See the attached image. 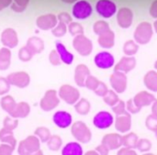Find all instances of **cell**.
I'll return each mask as SVG.
<instances>
[{
    "mask_svg": "<svg viewBox=\"0 0 157 155\" xmlns=\"http://www.w3.org/2000/svg\"><path fill=\"white\" fill-rule=\"evenodd\" d=\"M26 46L33 54H39L44 50V42L39 37H31L27 40Z\"/></svg>",
    "mask_w": 157,
    "mask_h": 155,
    "instance_id": "d4e9b609",
    "label": "cell"
},
{
    "mask_svg": "<svg viewBox=\"0 0 157 155\" xmlns=\"http://www.w3.org/2000/svg\"><path fill=\"white\" fill-rule=\"evenodd\" d=\"M17 125H18V120L15 118H12V117H6V118H5V119L3 121L4 128L10 130H16Z\"/></svg>",
    "mask_w": 157,
    "mask_h": 155,
    "instance_id": "7bdbcfd3",
    "label": "cell"
},
{
    "mask_svg": "<svg viewBox=\"0 0 157 155\" xmlns=\"http://www.w3.org/2000/svg\"><path fill=\"white\" fill-rule=\"evenodd\" d=\"M153 27L148 22L140 23L135 31H134V40L138 44H146L148 43L153 37Z\"/></svg>",
    "mask_w": 157,
    "mask_h": 155,
    "instance_id": "3957f363",
    "label": "cell"
},
{
    "mask_svg": "<svg viewBox=\"0 0 157 155\" xmlns=\"http://www.w3.org/2000/svg\"><path fill=\"white\" fill-rule=\"evenodd\" d=\"M55 50L59 53V56L61 58L62 62H63V63H65L67 65H70V64L73 63L75 56H74L73 53H71L66 49V47L64 46L63 43H62L61 41H56L55 42Z\"/></svg>",
    "mask_w": 157,
    "mask_h": 155,
    "instance_id": "ffe728a7",
    "label": "cell"
},
{
    "mask_svg": "<svg viewBox=\"0 0 157 155\" xmlns=\"http://www.w3.org/2000/svg\"><path fill=\"white\" fill-rule=\"evenodd\" d=\"M10 83L8 82L7 78L0 77V96L6 95L10 90Z\"/></svg>",
    "mask_w": 157,
    "mask_h": 155,
    "instance_id": "bcb514c9",
    "label": "cell"
},
{
    "mask_svg": "<svg viewBox=\"0 0 157 155\" xmlns=\"http://www.w3.org/2000/svg\"><path fill=\"white\" fill-rule=\"evenodd\" d=\"M117 20H118V24L121 28H128L132 24V13L129 9L123 8V10L119 12Z\"/></svg>",
    "mask_w": 157,
    "mask_h": 155,
    "instance_id": "603a6c76",
    "label": "cell"
},
{
    "mask_svg": "<svg viewBox=\"0 0 157 155\" xmlns=\"http://www.w3.org/2000/svg\"><path fill=\"white\" fill-rule=\"evenodd\" d=\"M29 0H13L12 4L10 5L11 9L14 12L21 13L25 11V9L29 6Z\"/></svg>",
    "mask_w": 157,
    "mask_h": 155,
    "instance_id": "8d00e7d4",
    "label": "cell"
},
{
    "mask_svg": "<svg viewBox=\"0 0 157 155\" xmlns=\"http://www.w3.org/2000/svg\"><path fill=\"white\" fill-rule=\"evenodd\" d=\"M53 123L60 129H67L73 123V117L72 115L64 110H60L54 113L52 116Z\"/></svg>",
    "mask_w": 157,
    "mask_h": 155,
    "instance_id": "9a60e30c",
    "label": "cell"
},
{
    "mask_svg": "<svg viewBox=\"0 0 157 155\" xmlns=\"http://www.w3.org/2000/svg\"><path fill=\"white\" fill-rule=\"evenodd\" d=\"M34 135H36L41 142H47L51 138L52 133L46 127H39L35 130Z\"/></svg>",
    "mask_w": 157,
    "mask_h": 155,
    "instance_id": "836d02e7",
    "label": "cell"
},
{
    "mask_svg": "<svg viewBox=\"0 0 157 155\" xmlns=\"http://www.w3.org/2000/svg\"><path fill=\"white\" fill-rule=\"evenodd\" d=\"M155 100H156L155 97L152 94H150L146 91L140 92L133 97L134 103L141 108L143 107H147V106L152 105V103H154Z\"/></svg>",
    "mask_w": 157,
    "mask_h": 155,
    "instance_id": "7402d4cb",
    "label": "cell"
},
{
    "mask_svg": "<svg viewBox=\"0 0 157 155\" xmlns=\"http://www.w3.org/2000/svg\"><path fill=\"white\" fill-rule=\"evenodd\" d=\"M144 82L145 86L149 90L153 92H157V72L155 71L148 72L144 78Z\"/></svg>",
    "mask_w": 157,
    "mask_h": 155,
    "instance_id": "4316f807",
    "label": "cell"
},
{
    "mask_svg": "<svg viewBox=\"0 0 157 155\" xmlns=\"http://www.w3.org/2000/svg\"><path fill=\"white\" fill-rule=\"evenodd\" d=\"M90 75V71L86 64H78L75 70V82L80 87L85 86L87 76Z\"/></svg>",
    "mask_w": 157,
    "mask_h": 155,
    "instance_id": "e0dca14e",
    "label": "cell"
},
{
    "mask_svg": "<svg viewBox=\"0 0 157 155\" xmlns=\"http://www.w3.org/2000/svg\"><path fill=\"white\" fill-rule=\"evenodd\" d=\"M30 113V107L27 102L17 103L14 109L9 113V116L15 119H24L27 118Z\"/></svg>",
    "mask_w": 157,
    "mask_h": 155,
    "instance_id": "44dd1931",
    "label": "cell"
},
{
    "mask_svg": "<svg viewBox=\"0 0 157 155\" xmlns=\"http://www.w3.org/2000/svg\"><path fill=\"white\" fill-rule=\"evenodd\" d=\"M94 62L96 66L99 69L106 70L111 68L115 63L114 56L109 51H100L96 54L94 58Z\"/></svg>",
    "mask_w": 157,
    "mask_h": 155,
    "instance_id": "7c38bea8",
    "label": "cell"
},
{
    "mask_svg": "<svg viewBox=\"0 0 157 155\" xmlns=\"http://www.w3.org/2000/svg\"><path fill=\"white\" fill-rule=\"evenodd\" d=\"M15 150V147H13L12 145L10 144H7V143H4L2 142V144L0 145V154L3 155H9L12 154L13 152Z\"/></svg>",
    "mask_w": 157,
    "mask_h": 155,
    "instance_id": "f907efd6",
    "label": "cell"
},
{
    "mask_svg": "<svg viewBox=\"0 0 157 155\" xmlns=\"http://www.w3.org/2000/svg\"><path fill=\"white\" fill-rule=\"evenodd\" d=\"M93 12L91 5L87 1H78L75 4L72 9L73 17L79 20H84L88 18Z\"/></svg>",
    "mask_w": 157,
    "mask_h": 155,
    "instance_id": "52a82bcc",
    "label": "cell"
},
{
    "mask_svg": "<svg viewBox=\"0 0 157 155\" xmlns=\"http://www.w3.org/2000/svg\"><path fill=\"white\" fill-rule=\"evenodd\" d=\"M118 154H136V152L132 150V148H128V147H124L121 148Z\"/></svg>",
    "mask_w": 157,
    "mask_h": 155,
    "instance_id": "11a10c76",
    "label": "cell"
},
{
    "mask_svg": "<svg viewBox=\"0 0 157 155\" xmlns=\"http://www.w3.org/2000/svg\"><path fill=\"white\" fill-rule=\"evenodd\" d=\"M11 64V51L9 48L0 49V71H6Z\"/></svg>",
    "mask_w": 157,
    "mask_h": 155,
    "instance_id": "484cf974",
    "label": "cell"
},
{
    "mask_svg": "<svg viewBox=\"0 0 157 155\" xmlns=\"http://www.w3.org/2000/svg\"><path fill=\"white\" fill-rule=\"evenodd\" d=\"M0 142H4V143L10 144V145H12L15 148L17 146V140L14 137L13 130H7L6 128H3L0 130Z\"/></svg>",
    "mask_w": 157,
    "mask_h": 155,
    "instance_id": "f1b7e54d",
    "label": "cell"
},
{
    "mask_svg": "<svg viewBox=\"0 0 157 155\" xmlns=\"http://www.w3.org/2000/svg\"><path fill=\"white\" fill-rule=\"evenodd\" d=\"M0 105H1V108L4 111L7 112L8 114L14 109L15 106L17 105L15 99L11 96H7V95H5L1 100H0Z\"/></svg>",
    "mask_w": 157,
    "mask_h": 155,
    "instance_id": "4dcf8cb0",
    "label": "cell"
},
{
    "mask_svg": "<svg viewBox=\"0 0 157 155\" xmlns=\"http://www.w3.org/2000/svg\"><path fill=\"white\" fill-rule=\"evenodd\" d=\"M152 148V142L147 140V139H141L138 140L137 145H136V149H138L140 152L142 153H146L149 150H151Z\"/></svg>",
    "mask_w": 157,
    "mask_h": 155,
    "instance_id": "b9f144b4",
    "label": "cell"
},
{
    "mask_svg": "<svg viewBox=\"0 0 157 155\" xmlns=\"http://www.w3.org/2000/svg\"><path fill=\"white\" fill-rule=\"evenodd\" d=\"M40 150V141L36 135H31L27 137L25 140L21 141L17 146V153L18 154H38L41 153Z\"/></svg>",
    "mask_w": 157,
    "mask_h": 155,
    "instance_id": "6da1fadb",
    "label": "cell"
},
{
    "mask_svg": "<svg viewBox=\"0 0 157 155\" xmlns=\"http://www.w3.org/2000/svg\"><path fill=\"white\" fill-rule=\"evenodd\" d=\"M33 55L34 54L30 51V50L27 46L22 47L18 51V58L22 62H29L32 59Z\"/></svg>",
    "mask_w": 157,
    "mask_h": 155,
    "instance_id": "ab89813d",
    "label": "cell"
},
{
    "mask_svg": "<svg viewBox=\"0 0 157 155\" xmlns=\"http://www.w3.org/2000/svg\"><path fill=\"white\" fill-rule=\"evenodd\" d=\"M154 28H155V32L157 33V21H155V24H154Z\"/></svg>",
    "mask_w": 157,
    "mask_h": 155,
    "instance_id": "680465c9",
    "label": "cell"
},
{
    "mask_svg": "<svg viewBox=\"0 0 157 155\" xmlns=\"http://www.w3.org/2000/svg\"><path fill=\"white\" fill-rule=\"evenodd\" d=\"M68 31L70 32L71 35L73 36H76L79 34H83L84 33V28L81 24L77 23V22H71L70 24H68Z\"/></svg>",
    "mask_w": 157,
    "mask_h": 155,
    "instance_id": "60d3db41",
    "label": "cell"
},
{
    "mask_svg": "<svg viewBox=\"0 0 157 155\" xmlns=\"http://www.w3.org/2000/svg\"><path fill=\"white\" fill-rule=\"evenodd\" d=\"M110 85L114 91L116 93H123L126 88H127V76L125 75V73L120 72V71H115L114 74L109 78Z\"/></svg>",
    "mask_w": 157,
    "mask_h": 155,
    "instance_id": "8fae6325",
    "label": "cell"
},
{
    "mask_svg": "<svg viewBox=\"0 0 157 155\" xmlns=\"http://www.w3.org/2000/svg\"><path fill=\"white\" fill-rule=\"evenodd\" d=\"M73 46L74 49L82 56H88L93 50L92 41L84 34L75 36V39L73 40Z\"/></svg>",
    "mask_w": 157,
    "mask_h": 155,
    "instance_id": "5b68a950",
    "label": "cell"
},
{
    "mask_svg": "<svg viewBox=\"0 0 157 155\" xmlns=\"http://www.w3.org/2000/svg\"><path fill=\"white\" fill-rule=\"evenodd\" d=\"M60 99L68 105H75L80 99V92L70 85H63L58 91Z\"/></svg>",
    "mask_w": 157,
    "mask_h": 155,
    "instance_id": "8992f818",
    "label": "cell"
},
{
    "mask_svg": "<svg viewBox=\"0 0 157 155\" xmlns=\"http://www.w3.org/2000/svg\"><path fill=\"white\" fill-rule=\"evenodd\" d=\"M138 140H139L138 136L135 133H133V132L128 133V134L122 136V145L124 147L135 149L137 142H138Z\"/></svg>",
    "mask_w": 157,
    "mask_h": 155,
    "instance_id": "1f68e13d",
    "label": "cell"
},
{
    "mask_svg": "<svg viewBox=\"0 0 157 155\" xmlns=\"http://www.w3.org/2000/svg\"><path fill=\"white\" fill-rule=\"evenodd\" d=\"M86 154H98V152H87Z\"/></svg>",
    "mask_w": 157,
    "mask_h": 155,
    "instance_id": "6f0895ef",
    "label": "cell"
},
{
    "mask_svg": "<svg viewBox=\"0 0 157 155\" xmlns=\"http://www.w3.org/2000/svg\"><path fill=\"white\" fill-rule=\"evenodd\" d=\"M115 128L121 133L128 132L132 128L131 115L128 112L121 115H118L115 120Z\"/></svg>",
    "mask_w": 157,
    "mask_h": 155,
    "instance_id": "2e32d148",
    "label": "cell"
},
{
    "mask_svg": "<svg viewBox=\"0 0 157 155\" xmlns=\"http://www.w3.org/2000/svg\"><path fill=\"white\" fill-rule=\"evenodd\" d=\"M108 91H109V89H108L107 85H106L103 82H99L97 88L94 90V92L96 93V95H98V96H102V97L106 95V93H107Z\"/></svg>",
    "mask_w": 157,
    "mask_h": 155,
    "instance_id": "816d5d0a",
    "label": "cell"
},
{
    "mask_svg": "<svg viewBox=\"0 0 157 155\" xmlns=\"http://www.w3.org/2000/svg\"><path fill=\"white\" fill-rule=\"evenodd\" d=\"M12 1L13 0H0V11L9 6L12 4Z\"/></svg>",
    "mask_w": 157,
    "mask_h": 155,
    "instance_id": "9f6ffc18",
    "label": "cell"
},
{
    "mask_svg": "<svg viewBox=\"0 0 157 155\" xmlns=\"http://www.w3.org/2000/svg\"><path fill=\"white\" fill-rule=\"evenodd\" d=\"M68 30V28H67V25L63 23V22H60L52 29V33L54 37L56 38H61L63 36H64L66 34Z\"/></svg>",
    "mask_w": 157,
    "mask_h": 155,
    "instance_id": "74e56055",
    "label": "cell"
},
{
    "mask_svg": "<svg viewBox=\"0 0 157 155\" xmlns=\"http://www.w3.org/2000/svg\"><path fill=\"white\" fill-rule=\"evenodd\" d=\"M98 43L102 48L110 49L114 46L115 43V34L111 29H109L105 33L99 35Z\"/></svg>",
    "mask_w": 157,
    "mask_h": 155,
    "instance_id": "cb8c5ba5",
    "label": "cell"
},
{
    "mask_svg": "<svg viewBox=\"0 0 157 155\" xmlns=\"http://www.w3.org/2000/svg\"><path fill=\"white\" fill-rule=\"evenodd\" d=\"M112 110L117 116L124 114V113H126V105L122 100H120L115 106L112 107Z\"/></svg>",
    "mask_w": 157,
    "mask_h": 155,
    "instance_id": "c3c4849f",
    "label": "cell"
},
{
    "mask_svg": "<svg viewBox=\"0 0 157 155\" xmlns=\"http://www.w3.org/2000/svg\"><path fill=\"white\" fill-rule=\"evenodd\" d=\"M145 125L147 127L148 130H152V131H155L157 130V115L156 114H152L150 116L147 117L146 121H145Z\"/></svg>",
    "mask_w": 157,
    "mask_h": 155,
    "instance_id": "ee69618b",
    "label": "cell"
},
{
    "mask_svg": "<svg viewBox=\"0 0 157 155\" xmlns=\"http://www.w3.org/2000/svg\"><path fill=\"white\" fill-rule=\"evenodd\" d=\"M1 42L4 47L14 49L18 44V36L17 31L12 28H5L1 33Z\"/></svg>",
    "mask_w": 157,
    "mask_h": 155,
    "instance_id": "4fadbf2b",
    "label": "cell"
},
{
    "mask_svg": "<svg viewBox=\"0 0 157 155\" xmlns=\"http://www.w3.org/2000/svg\"><path fill=\"white\" fill-rule=\"evenodd\" d=\"M155 138H156V139H157V130H155Z\"/></svg>",
    "mask_w": 157,
    "mask_h": 155,
    "instance_id": "94428289",
    "label": "cell"
},
{
    "mask_svg": "<svg viewBox=\"0 0 157 155\" xmlns=\"http://www.w3.org/2000/svg\"><path fill=\"white\" fill-rule=\"evenodd\" d=\"M62 154L63 155H82L83 148L78 142H69L62 150Z\"/></svg>",
    "mask_w": 157,
    "mask_h": 155,
    "instance_id": "83f0119b",
    "label": "cell"
},
{
    "mask_svg": "<svg viewBox=\"0 0 157 155\" xmlns=\"http://www.w3.org/2000/svg\"><path fill=\"white\" fill-rule=\"evenodd\" d=\"M57 18H58V20H59L60 22H63V23H64V24H66V25H68V24H70V23L72 22V17H71V16H70L69 14H67V13H64V12L60 13V14L58 15Z\"/></svg>",
    "mask_w": 157,
    "mask_h": 155,
    "instance_id": "f5cc1de1",
    "label": "cell"
},
{
    "mask_svg": "<svg viewBox=\"0 0 157 155\" xmlns=\"http://www.w3.org/2000/svg\"><path fill=\"white\" fill-rule=\"evenodd\" d=\"M75 109L78 114L82 116H86L89 113L91 109V105L87 99L81 98L75 104Z\"/></svg>",
    "mask_w": 157,
    "mask_h": 155,
    "instance_id": "f546056e",
    "label": "cell"
},
{
    "mask_svg": "<svg viewBox=\"0 0 157 155\" xmlns=\"http://www.w3.org/2000/svg\"><path fill=\"white\" fill-rule=\"evenodd\" d=\"M73 137L81 143H88L91 141L92 133L86 123L82 121H76L71 128Z\"/></svg>",
    "mask_w": 157,
    "mask_h": 155,
    "instance_id": "7a4b0ae2",
    "label": "cell"
},
{
    "mask_svg": "<svg viewBox=\"0 0 157 155\" xmlns=\"http://www.w3.org/2000/svg\"><path fill=\"white\" fill-rule=\"evenodd\" d=\"M58 24V18L53 14L41 15L36 19V26L41 30L52 29Z\"/></svg>",
    "mask_w": 157,
    "mask_h": 155,
    "instance_id": "5bb4252c",
    "label": "cell"
},
{
    "mask_svg": "<svg viewBox=\"0 0 157 155\" xmlns=\"http://www.w3.org/2000/svg\"><path fill=\"white\" fill-rule=\"evenodd\" d=\"M99 82H100V81H99L98 78H96L95 76H93V75L90 74V75L87 76V78H86V85H85V86L87 87L88 89L94 91V90L97 88V86L98 85Z\"/></svg>",
    "mask_w": 157,
    "mask_h": 155,
    "instance_id": "f6af8a7d",
    "label": "cell"
},
{
    "mask_svg": "<svg viewBox=\"0 0 157 155\" xmlns=\"http://www.w3.org/2000/svg\"><path fill=\"white\" fill-rule=\"evenodd\" d=\"M48 148L52 152H57L61 149L63 144V140L58 135H52L49 141L46 142Z\"/></svg>",
    "mask_w": 157,
    "mask_h": 155,
    "instance_id": "d6a6232c",
    "label": "cell"
},
{
    "mask_svg": "<svg viewBox=\"0 0 157 155\" xmlns=\"http://www.w3.org/2000/svg\"><path fill=\"white\" fill-rule=\"evenodd\" d=\"M93 29H94V32L97 34V35H101L103 33H105L106 31H108L109 28V25L106 22V21H103V20H99V21H97L94 26H93Z\"/></svg>",
    "mask_w": 157,
    "mask_h": 155,
    "instance_id": "f35d334b",
    "label": "cell"
},
{
    "mask_svg": "<svg viewBox=\"0 0 157 155\" xmlns=\"http://www.w3.org/2000/svg\"><path fill=\"white\" fill-rule=\"evenodd\" d=\"M103 100L108 106L113 107L120 101V98H119L118 95L116 94V92L114 90H109L106 93V95L103 96Z\"/></svg>",
    "mask_w": 157,
    "mask_h": 155,
    "instance_id": "d590c367",
    "label": "cell"
},
{
    "mask_svg": "<svg viewBox=\"0 0 157 155\" xmlns=\"http://www.w3.org/2000/svg\"><path fill=\"white\" fill-rule=\"evenodd\" d=\"M102 143L105 144L109 150L119 149L122 145V136L117 133H109L103 137Z\"/></svg>",
    "mask_w": 157,
    "mask_h": 155,
    "instance_id": "ac0fdd59",
    "label": "cell"
},
{
    "mask_svg": "<svg viewBox=\"0 0 157 155\" xmlns=\"http://www.w3.org/2000/svg\"><path fill=\"white\" fill-rule=\"evenodd\" d=\"M138 50H139V45L137 42H135L133 40L126 41L123 46V52L127 56H132V55L136 54Z\"/></svg>",
    "mask_w": 157,
    "mask_h": 155,
    "instance_id": "e575fe53",
    "label": "cell"
},
{
    "mask_svg": "<svg viewBox=\"0 0 157 155\" xmlns=\"http://www.w3.org/2000/svg\"><path fill=\"white\" fill-rule=\"evenodd\" d=\"M136 66V60L132 56H124L116 64L115 71H120L122 73H129L133 70Z\"/></svg>",
    "mask_w": 157,
    "mask_h": 155,
    "instance_id": "d6986e66",
    "label": "cell"
},
{
    "mask_svg": "<svg viewBox=\"0 0 157 155\" xmlns=\"http://www.w3.org/2000/svg\"><path fill=\"white\" fill-rule=\"evenodd\" d=\"M96 10L103 18H110L116 14V5L110 0H99L97 3Z\"/></svg>",
    "mask_w": 157,
    "mask_h": 155,
    "instance_id": "9c48e42d",
    "label": "cell"
},
{
    "mask_svg": "<svg viewBox=\"0 0 157 155\" xmlns=\"http://www.w3.org/2000/svg\"><path fill=\"white\" fill-rule=\"evenodd\" d=\"M11 85H14L18 88H25L30 84V76L28 73L23 71L14 72L8 74L6 77Z\"/></svg>",
    "mask_w": 157,
    "mask_h": 155,
    "instance_id": "ba28073f",
    "label": "cell"
},
{
    "mask_svg": "<svg viewBox=\"0 0 157 155\" xmlns=\"http://www.w3.org/2000/svg\"><path fill=\"white\" fill-rule=\"evenodd\" d=\"M126 109L131 112L132 114H137L138 112H140V110L142 109L141 108H139L133 101V98L132 99H130L127 104H126Z\"/></svg>",
    "mask_w": 157,
    "mask_h": 155,
    "instance_id": "681fc988",
    "label": "cell"
},
{
    "mask_svg": "<svg viewBox=\"0 0 157 155\" xmlns=\"http://www.w3.org/2000/svg\"><path fill=\"white\" fill-rule=\"evenodd\" d=\"M49 62H51V64L54 65V66H57V65H60L62 61H61V58L59 56V53L57 52L56 50H52L51 51L50 54H49Z\"/></svg>",
    "mask_w": 157,
    "mask_h": 155,
    "instance_id": "7dc6e473",
    "label": "cell"
},
{
    "mask_svg": "<svg viewBox=\"0 0 157 155\" xmlns=\"http://www.w3.org/2000/svg\"><path fill=\"white\" fill-rule=\"evenodd\" d=\"M96 151L98 152V153H101V154H108L109 153V149L103 143H101L99 146H98L96 148Z\"/></svg>",
    "mask_w": 157,
    "mask_h": 155,
    "instance_id": "db71d44e",
    "label": "cell"
},
{
    "mask_svg": "<svg viewBox=\"0 0 157 155\" xmlns=\"http://www.w3.org/2000/svg\"><path fill=\"white\" fill-rule=\"evenodd\" d=\"M114 123V118L111 113L108 111H100L95 115L93 119V124L99 130H106L110 128Z\"/></svg>",
    "mask_w": 157,
    "mask_h": 155,
    "instance_id": "30bf717a",
    "label": "cell"
},
{
    "mask_svg": "<svg viewBox=\"0 0 157 155\" xmlns=\"http://www.w3.org/2000/svg\"><path fill=\"white\" fill-rule=\"evenodd\" d=\"M155 69L157 70V61L155 62Z\"/></svg>",
    "mask_w": 157,
    "mask_h": 155,
    "instance_id": "91938a15",
    "label": "cell"
},
{
    "mask_svg": "<svg viewBox=\"0 0 157 155\" xmlns=\"http://www.w3.org/2000/svg\"><path fill=\"white\" fill-rule=\"evenodd\" d=\"M59 104H60V97L58 93L53 89H50L45 92L43 97L40 99V108L43 111L49 112L56 108Z\"/></svg>",
    "mask_w": 157,
    "mask_h": 155,
    "instance_id": "277c9868",
    "label": "cell"
}]
</instances>
